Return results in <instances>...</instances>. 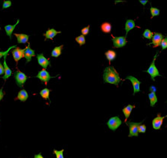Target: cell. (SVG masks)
I'll return each instance as SVG.
<instances>
[{
	"label": "cell",
	"instance_id": "1",
	"mask_svg": "<svg viewBox=\"0 0 167 158\" xmlns=\"http://www.w3.org/2000/svg\"><path fill=\"white\" fill-rule=\"evenodd\" d=\"M103 81L104 83L115 84L118 87L121 79L116 69L113 66H108L105 69L103 72Z\"/></svg>",
	"mask_w": 167,
	"mask_h": 158
},
{
	"label": "cell",
	"instance_id": "2",
	"mask_svg": "<svg viewBox=\"0 0 167 158\" xmlns=\"http://www.w3.org/2000/svg\"><path fill=\"white\" fill-rule=\"evenodd\" d=\"M158 54H155L154 57H153V60H152V62L151 63V65H150L149 68L148 69V70H146L147 73H148L149 74V75L151 76V79L153 80V81H155V78L157 77V76H161V75L160 74L159 71H158L157 68V66H155V60H156L157 59V56Z\"/></svg>",
	"mask_w": 167,
	"mask_h": 158
},
{
	"label": "cell",
	"instance_id": "3",
	"mask_svg": "<svg viewBox=\"0 0 167 158\" xmlns=\"http://www.w3.org/2000/svg\"><path fill=\"white\" fill-rule=\"evenodd\" d=\"M14 77L15 79V82L17 85L20 87H23V84L27 80L28 77L21 71H17L14 73Z\"/></svg>",
	"mask_w": 167,
	"mask_h": 158
},
{
	"label": "cell",
	"instance_id": "4",
	"mask_svg": "<svg viewBox=\"0 0 167 158\" xmlns=\"http://www.w3.org/2000/svg\"><path fill=\"white\" fill-rule=\"evenodd\" d=\"M142 122L138 123H135V122H126V125L129 126L130 129V133H129V137H133V136H138V126L141 124H142Z\"/></svg>",
	"mask_w": 167,
	"mask_h": 158
},
{
	"label": "cell",
	"instance_id": "5",
	"mask_svg": "<svg viewBox=\"0 0 167 158\" xmlns=\"http://www.w3.org/2000/svg\"><path fill=\"white\" fill-rule=\"evenodd\" d=\"M122 124V121L120 119L119 117L115 116V117L111 118L107 122V125H108V128L111 130L115 131Z\"/></svg>",
	"mask_w": 167,
	"mask_h": 158
},
{
	"label": "cell",
	"instance_id": "6",
	"mask_svg": "<svg viewBox=\"0 0 167 158\" xmlns=\"http://www.w3.org/2000/svg\"><path fill=\"white\" fill-rule=\"evenodd\" d=\"M113 47L115 48H120L124 47L127 43L126 36H119V37H115L112 36Z\"/></svg>",
	"mask_w": 167,
	"mask_h": 158
},
{
	"label": "cell",
	"instance_id": "7",
	"mask_svg": "<svg viewBox=\"0 0 167 158\" xmlns=\"http://www.w3.org/2000/svg\"><path fill=\"white\" fill-rule=\"evenodd\" d=\"M36 78H37V79L40 80V81H41L42 82H45V84H47V83L50 81V79H53V78L55 77H52V76L50 75L49 72H48L46 69H43L42 70L40 71L38 73V75L36 76Z\"/></svg>",
	"mask_w": 167,
	"mask_h": 158
},
{
	"label": "cell",
	"instance_id": "8",
	"mask_svg": "<svg viewBox=\"0 0 167 158\" xmlns=\"http://www.w3.org/2000/svg\"><path fill=\"white\" fill-rule=\"evenodd\" d=\"M126 79L130 80L131 81L133 87V95H135L136 93L140 92V84H141V81H138L136 78L133 77V76L129 75L126 78Z\"/></svg>",
	"mask_w": 167,
	"mask_h": 158
},
{
	"label": "cell",
	"instance_id": "9",
	"mask_svg": "<svg viewBox=\"0 0 167 158\" xmlns=\"http://www.w3.org/2000/svg\"><path fill=\"white\" fill-rule=\"evenodd\" d=\"M11 53H12L13 57H14L15 62H18L20 60L24 57L25 49H21V48L17 47L12 50Z\"/></svg>",
	"mask_w": 167,
	"mask_h": 158
},
{
	"label": "cell",
	"instance_id": "10",
	"mask_svg": "<svg viewBox=\"0 0 167 158\" xmlns=\"http://www.w3.org/2000/svg\"><path fill=\"white\" fill-rule=\"evenodd\" d=\"M165 118H166V116L163 117V116L160 115V113H158L157 116L155 118H153V121H152V126H153V129H160L162 124L163 123V120H164Z\"/></svg>",
	"mask_w": 167,
	"mask_h": 158
},
{
	"label": "cell",
	"instance_id": "11",
	"mask_svg": "<svg viewBox=\"0 0 167 158\" xmlns=\"http://www.w3.org/2000/svg\"><path fill=\"white\" fill-rule=\"evenodd\" d=\"M36 57H37L38 64H39L44 69H47V67H48L49 65L51 66V62H50V60L48 59H47L43 54H38V55L36 56Z\"/></svg>",
	"mask_w": 167,
	"mask_h": 158
},
{
	"label": "cell",
	"instance_id": "12",
	"mask_svg": "<svg viewBox=\"0 0 167 158\" xmlns=\"http://www.w3.org/2000/svg\"><path fill=\"white\" fill-rule=\"evenodd\" d=\"M164 39L163 37V35L159 33H153V36L152 38V42L151 44H153V48H157L160 46L161 44V41H163V39Z\"/></svg>",
	"mask_w": 167,
	"mask_h": 158
},
{
	"label": "cell",
	"instance_id": "13",
	"mask_svg": "<svg viewBox=\"0 0 167 158\" xmlns=\"http://www.w3.org/2000/svg\"><path fill=\"white\" fill-rule=\"evenodd\" d=\"M36 55V54H35V51L34 50H33L30 48V46L29 45L27 46L26 48H25V53H24V57L26 58V63H29L31 61L32 57H33V56H35Z\"/></svg>",
	"mask_w": 167,
	"mask_h": 158
},
{
	"label": "cell",
	"instance_id": "14",
	"mask_svg": "<svg viewBox=\"0 0 167 158\" xmlns=\"http://www.w3.org/2000/svg\"><path fill=\"white\" fill-rule=\"evenodd\" d=\"M3 66H4L5 69V73L4 75L2 76V79L6 81L8 78L11 77V75H12V71L11 70L8 66L7 65V63H6V56H4V63H3Z\"/></svg>",
	"mask_w": 167,
	"mask_h": 158
},
{
	"label": "cell",
	"instance_id": "15",
	"mask_svg": "<svg viewBox=\"0 0 167 158\" xmlns=\"http://www.w3.org/2000/svg\"><path fill=\"white\" fill-rule=\"evenodd\" d=\"M61 33L60 31H56L54 29H49L47 30V32L44 34V36L46 38L45 40L47 39H53L55 36L57 34Z\"/></svg>",
	"mask_w": 167,
	"mask_h": 158
},
{
	"label": "cell",
	"instance_id": "16",
	"mask_svg": "<svg viewBox=\"0 0 167 158\" xmlns=\"http://www.w3.org/2000/svg\"><path fill=\"white\" fill-rule=\"evenodd\" d=\"M19 22H20V20H17V23L14 25H6V26H5V30H6V35H7V36L11 39V36H12L13 32H14V29H15L17 25L19 24Z\"/></svg>",
	"mask_w": 167,
	"mask_h": 158
},
{
	"label": "cell",
	"instance_id": "17",
	"mask_svg": "<svg viewBox=\"0 0 167 158\" xmlns=\"http://www.w3.org/2000/svg\"><path fill=\"white\" fill-rule=\"evenodd\" d=\"M15 36L17 40L18 44H25V43L28 42V41H29V36L26 34L20 33V34H15Z\"/></svg>",
	"mask_w": 167,
	"mask_h": 158
},
{
	"label": "cell",
	"instance_id": "18",
	"mask_svg": "<svg viewBox=\"0 0 167 158\" xmlns=\"http://www.w3.org/2000/svg\"><path fill=\"white\" fill-rule=\"evenodd\" d=\"M135 108V106H133V105H128V106H126V107H124L123 109V114H124L125 116V122L126 123V121H127V119L129 118V117L130 116V114H131L132 111H133V109Z\"/></svg>",
	"mask_w": 167,
	"mask_h": 158
},
{
	"label": "cell",
	"instance_id": "19",
	"mask_svg": "<svg viewBox=\"0 0 167 158\" xmlns=\"http://www.w3.org/2000/svg\"><path fill=\"white\" fill-rule=\"evenodd\" d=\"M136 27V24L133 20H127L125 24V30H126V37L127 36L128 33L131 30V29H134Z\"/></svg>",
	"mask_w": 167,
	"mask_h": 158
},
{
	"label": "cell",
	"instance_id": "20",
	"mask_svg": "<svg viewBox=\"0 0 167 158\" xmlns=\"http://www.w3.org/2000/svg\"><path fill=\"white\" fill-rule=\"evenodd\" d=\"M28 97H29V95H28L27 91H26V90L23 89L19 91L17 99H19V100L21 101V102H26V101L27 100Z\"/></svg>",
	"mask_w": 167,
	"mask_h": 158
},
{
	"label": "cell",
	"instance_id": "21",
	"mask_svg": "<svg viewBox=\"0 0 167 158\" xmlns=\"http://www.w3.org/2000/svg\"><path fill=\"white\" fill-rule=\"evenodd\" d=\"M148 98H149L150 106H151V107H153V106H155V104H156L158 101L156 93L155 92L149 93V94H148Z\"/></svg>",
	"mask_w": 167,
	"mask_h": 158
},
{
	"label": "cell",
	"instance_id": "22",
	"mask_svg": "<svg viewBox=\"0 0 167 158\" xmlns=\"http://www.w3.org/2000/svg\"><path fill=\"white\" fill-rule=\"evenodd\" d=\"M105 55H106V59L108 60V62L111 63V61L114 60L115 58H116L117 54L115 51H112V50H108V51H106V52L105 53Z\"/></svg>",
	"mask_w": 167,
	"mask_h": 158
},
{
	"label": "cell",
	"instance_id": "23",
	"mask_svg": "<svg viewBox=\"0 0 167 158\" xmlns=\"http://www.w3.org/2000/svg\"><path fill=\"white\" fill-rule=\"evenodd\" d=\"M111 24L108 22H105L101 25V30L104 33H110L111 31Z\"/></svg>",
	"mask_w": 167,
	"mask_h": 158
},
{
	"label": "cell",
	"instance_id": "24",
	"mask_svg": "<svg viewBox=\"0 0 167 158\" xmlns=\"http://www.w3.org/2000/svg\"><path fill=\"white\" fill-rule=\"evenodd\" d=\"M63 45L58 46V47H55L53 49L52 52H51V56L53 57H58L61 55L62 54V50H63Z\"/></svg>",
	"mask_w": 167,
	"mask_h": 158
},
{
	"label": "cell",
	"instance_id": "25",
	"mask_svg": "<svg viewBox=\"0 0 167 158\" xmlns=\"http://www.w3.org/2000/svg\"><path fill=\"white\" fill-rule=\"evenodd\" d=\"M50 90L48 89V88H44L43 90H41V91H40V95H41V96L42 98H44V99H49V96H50Z\"/></svg>",
	"mask_w": 167,
	"mask_h": 158
},
{
	"label": "cell",
	"instance_id": "26",
	"mask_svg": "<svg viewBox=\"0 0 167 158\" xmlns=\"http://www.w3.org/2000/svg\"><path fill=\"white\" fill-rule=\"evenodd\" d=\"M142 36L147 39H152V38H153V33H152L150 29H145L144 33H143L142 34Z\"/></svg>",
	"mask_w": 167,
	"mask_h": 158
},
{
	"label": "cell",
	"instance_id": "27",
	"mask_svg": "<svg viewBox=\"0 0 167 158\" xmlns=\"http://www.w3.org/2000/svg\"><path fill=\"white\" fill-rule=\"evenodd\" d=\"M76 41L80 44V46L84 45L85 44V42H86V39H85L84 36H83V35H81V36L76 37Z\"/></svg>",
	"mask_w": 167,
	"mask_h": 158
},
{
	"label": "cell",
	"instance_id": "28",
	"mask_svg": "<svg viewBox=\"0 0 167 158\" xmlns=\"http://www.w3.org/2000/svg\"><path fill=\"white\" fill-rule=\"evenodd\" d=\"M150 11H151V18L154 17L156 16H158L160 13V11L158 9V8H153V7H151V8H150Z\"/></svg>",
	"mask_w": 167,
	"mask_h": 158
},
{
	"label": "cell",
	"instance_id": "29",
	"mask_svg": "<svg viewBox=\"0 0 167 158\" xmlns=\"http://www.w3.org/2000/svg\"><path fill=\"white\" fill-rule=\"evenodd\" d=\"M63 152H64V150L62 149L61 151H57L56 149L53 150V154L56 155V158H64V156H63Z\"/></svg>",
	"mask_w": 167,
	"mask_h": 158
},
{
	"label": "cell",
	"instance_id": "30",
	"mask_svg": "<svg viewBox=\"0 0 167 158\" xmlns=\"http://www.w3.org/2000/svg\"><path fill=\"white\" fill-rule=\"evenodd\" d=\"M17 48V46L14 45V46H12V47H10L7 50V51H0V59H1V58L2 57V56H3V57H4V56H7L8 54V52H9V51H11V49H14V48Z\"/></svg>",
	"mask_w": 167,
	"mask_h": 158
},
{
	"label": "cell",
	"instance_id": "31",
	"mask_svg": "<svg viewBox=\"0 0 167 158\" xmlns=\"http://www.w3.org/2000/svg\"><path fill=\"white\" fill-rule=\"evenodd\" d=\"M11 6V1L10 0H6V1L3 2L2 5V9H6V8H8Z\"/></svg>",
	"mask_w": 167,
	"mask_h": 158
},
{
	"label": "cell",
	"instance_id": "32",
	"mask_svg": "<svg viewBox=\"0 0 167 158\" xmlns=\"http://www.w3.org/2000/svg\"><path fill=\"white\" fill-rule=\"evenodd\" d=\"M160 46H161L162 50H165L167 48V36L166 38L163 39V41H161V44H160Z\"/></svg>",
	"mask_w": 167,
	"mask_h": 158
},
{
	"label": "cell",
	"instance_id": "33",
	"mask_svg": "<svg viewBox=\"0 0 167 158\" xmlns=\"http://www.w3.org/2000/svg\"><path fill=\"white\" fill-rule=\"evenodd\" d=\"M145 132H146V126H145V124H141L138 126V133H145Z\"/></svg>",
	"mask_w": 167,
	"mask_h": 158
},
{
	"label": "cell",
	"instance_id": "34",
	"mask_svg": "<svg viewBox=\"0 0 167 158\" xmlns=\"http://www.w3.org/2000/svg\"><path fill=\"white\" fill-rule=\"evenodd\" d=\"M89 32H90V25L89 26H86V27L83 28V29H81V33H82L83 36H87V35H88Z\"/></svg>",
	"mask_w": 167,
	"mask_h": 158
},
{
	"label": "cell",
	"instance_id": "35",
	"mask_svg": "<svg viewBox=\"0 0 167 158\" xmlns=\"http://www.w3.org/2000/svg\"><path fill=\"white\" fill-rule=\"evenodd\" d=\"M5 73V69H4V66L2 64V63L0 62V75H3Z\"/></svg>",
	"mask_w": 167,
	"mask_h": 158
},
{
	"label": "cell",
	"instance_id": "36",
	"mask_svg": "<svg viewBox=\"0 0 167 158\" xmlns=\"http://www.w3.org/2000/svg\"><path fill=\"white\" fill-rule=\"evenodd\" d=\"M3 97H4V93H3L2 88V89H0V101L3 99Z\"/></svg>",
	"mask_w": 167,
	"mask_h": 158
},
{
	"label": "cell",
	"instance_id": "37",
	"mask_svg": "<svg viewBox=\"0 0 167 158\" xmlns=\"http://www.w3.org/2000/svg\"><path fill=\"white\" fill-rule=\"evenodd\" d=\"M139 2L145 6L148 2V0H139Z\"/></svg>",
	"mask_w": 167,
	"mask_h": 158
},
{
	"label": "cell",
	"instance_id": "38",
	"mask_svg": "<svg viewBox=\"0 0 167 158\" xmlns=\"http://www.w3.org/2000/svg\"><path fill=\"white\" fill-rule=\"evenodd\" d=\"M34 158H44V157H43L42 154H41V153H39V154H36V155L34 156Z\"/></svg>",
	"mask_w": 167,
	"mask_h": 158
},
{
	"label": "cell",
	"instance_id": "39",
	"mask_svg": "<svg viewBox=\"0 0 167 158\" xmlns=\"http://www.w3.org/2000/svg\"><path fill=\"white\" fill-rule=\"evenodd\" d=\"M150 91H151V92H155V93H156L157 89H156V87H154V86L152 85L151 87V88H150Z\"/></svg>",
	"mask_w": 167,
	"mask_h": 158
},
{
	"label": "cell",
	"instance_id": "40",
	"mask_svg": "<svg viewBox=\"0 0 167 158\" xmlns=\"http://www.w3.org/2000/svg\"><path fill=\"white\" fill-rule=\"evenodd\" d=\"M0 31H1V26H0Z\"/></svg>",
	"mask_w": 167,
	"mask_h": 158
},
{
	"label": "cell",
	"instance_id": "41",
	"mask_svg": "<svg viewBox=\"0 0 167 158\" xmlns=\"http://www.w3.org/2000/svg\"><path fill=\"white\" fill-rule=\"evenodd\" d=\"M166 102H167V101H166ZM166 118H167V115H166Z\"/></svg>",
	"mask_w": 167,
	"mask_h": 158
}]
</instances>
